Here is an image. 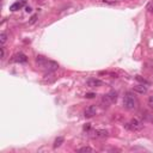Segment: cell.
Here are the masks:
<instances>
[{
	"label": "cell",
	"instance_id": "13",
	"mask_svg": "<svg viewBox=\"0 0 153 153\" xmlns=\"http://www.w3.org/2000/svg\"><path fill=\"white\" fill-rule=\"evenodd\" d=\"M79 152H89V153H92V152H94V149L91 148L90 146H85V147L79 148Z\"/></svg>",
	"mask_w": 153,
	"mask_h": 153
},
{
	"label": "cell",
	"instance_id": "9",
	"mask_svg": "<svg viewBox=\"0 0 153 153\" xmlns=\"http://www.w3.org/2000/svg\"><path fill=\"white\" fill-rule=\"evenodd\" d=\"M133 90H134V92H138V93H140V94H144V93L147 92V86L144 85V84H139V85L134 86Z\"/></svg>",
	"mask_w": 153,
	"mask_h": 153
},
{
	"label": "cell",
	"instance_id": "21",
	"mask_svg": "<svg viewBox=\"0 0 153 153\" xmlns=\"http://www.w3.org/2000/svg\"><path fill=\"white\" fill-rule=\"evenodd\" d=\"M25 11H26V12H31V9H30V7H26Z\"/></svg>",
	"mask_w": 153,
	"mask_h": 153
},
{
	"label": "cell",
	"instance_id": "18",
	"mask_svg": "<svg viewBox=\"0 0 153 153\" xmlns=\"http://www.w3.org/2000/svg\"><path fill=\"white\" fill-rule=\"evenodd\" d=\"M90 128H91V126H90V123H86V124L84 126V130H90Z\"/></svg>",
	"mask_w": 153,
	"mask_h": 153
},
{
	"label": "cell",
	"instance_id": "20",
	"mask_svg": "<svg viewBox=\"0 0 153 153\" xmlns=\"http://www.w3.org/2000/svg\"><path fill=\"white\" fill-rule=\"evenodd\" d=\"M148 10H149V12L153 13V3H151V4L148 5Z\"/></svg>",
	"mask_w": 153,
	"mask_h": 153
},
{
	"label": "cell",
	"instance_id": "17",
	"mask_svg": "<svg viewBox=\"0 0 153 153\" xmlns=\"http://www.w3.org/2000/svg\"><path fill=\"white\" fill-rule=\"evenodd\" d=\"M148 105L153 109V96H151V97L148 98Z\"/></svg>",
	"mask_w": 153,
	"mask_h": 153
},
{
	"label": "cell",
	"instance_id": "15",
	"mask_svg": "<svg viewBox=\"0 0 153 153\" xmlns=\"http://www.w3.org/2000/svg\"><path fill=\"white\" fill-rule=\"evenodd\" d=\"M85 97H86V98H93V97H96V93H93V92H89V93L85 94Z\"/></svg>",
	"mask_w": 153,
	"mask_h": 153
},
{
	"label": "cell",
	"instance_id": "1",
	"mask_svg": "<svg viewBox=\"0 0 153 153\" xmlns=\"http://www.w3.org/2000/svg\"><path fill=\"white\" fill-rule=\"evenodd\" d=\"M36 62L37 65L40 66L42 69L47 71V72H54L55 69L59 68V65H57L55 61H51V60H47L44 56L42 55H38L36 57Z\"/></svg>",
	"mask_w": 153,
	"mask_h": 153
},
{
	"label": "cell",
	"instance_id": "2",
	"mask_svg": "<svg viewBox=\"0 0 153 153\" xmlns=\"http://www.w3.org/2000/svg\"><path fill=\"white\" fill-rule=\"evenodd\" d=\"M123 107L127 110H137L139 108V101L137 96H134L132 92H127L123 97Z\"/></svg>",
	"mask_w": 153,
	"mask_h": 153
},
{
	"label": "cell",
	"instance_id": "3",
	"mask_svg": "<svg viewBox=\"0 0 153 153\" xmlns=\"http://www.w3.org/2000/svg\"><path fill=\"white\" fill-rule=\"evenodd\" d=\"M127 127H128L129 129H132V130H140V129H142L144 124H142V122L139 121L138 119H132L130 122L127 124Z\"/></svg>",
	"mask_w": 153,
	"mask_h": 153
},
{
	"label": "cell",
	"instance_id": "14",
	"mask_svg": "<svg viewBox=\"0 0 153 153\" xmlns=\"http://www.w3.org/2000/svg\"><path fill=\"white\" fill-rule=\"evenodd\" d=\"M137 80H139V82H141V83H142V84H145V85H148V82H147V80H145V79H142V78H141V76H139V75L137 76Z\"/></svg>",
	"mask_w": 153,
	"mask_h": 153
},
{
	"label": "cell",
	"instance_id": "8",
	"mask_svg": "<svg viewBox=\"0 0 153 153\" xmlns=\"http://www.w3.org/2000/svg\"><path fill=\"white\" fill-rule=\"evenodd\" d=\"M104 99H107L109 103H114V102H116V99H117V93L115 92V91H110L105 97H104Z\"/></svg>",
	"mask_w": 153,
	"mask_h": 153
},
{
	"label": "cell",
	"instance_id": "16",
	"mask_svg": "<svg viewBox=\"0 0 153 153\" xmlns=\"http://www.w3.org/2000/svg\"><path fill=\"white\" fill-rule=\"evenodd\" d=\"M0 50H1V60H4L5 59V48H4V46H1Z\"/></svg>",
	"mask_w": 153,
	"mask_h": 153
},
{
	"label": "cell",
	"instance_id": "12",
	"mask_svg": "<svg viewBox=\"0 0 153 153\" xmlns=\"http://www.w3.org/2000/svg\"><path fill=\"white\" fill-rule=\"evenodd\" d=\"M6 40H7V35H6L5 32H1V34H0V42H1V46L5 44Z\"/></svg>",
	"mask_w": 153,
	"mask_h": 153
},
{
	"label": "cell",
	"instance_id": "7",
	"mask_svg": "<svg viewBox=\"0 0 153 153\" xmlns=\"http://www.w3.org/2000/svg\"><path fill=\"white\" fill-rule=\"evenodd\" d=\"M12 61H13V62H26V61H28V57H26L25 54L19 53V54H16V55L12 57Z\"/></svg>",
	"mask_w": 153,
	"mask_h": 153
},
{
	"label": "cell",
	"instance_id": "10",
	"mask_svg": "<svg viewBox=\"0 0 153 153\" xmlns=\"http://www.w3.org/2000/svg\"><path fill=\"white\" fill-rule=\"evenodd\" d=\"M24 1H17V3H14V4H12L11 6H10V10L12 11V12H14V11H18V10H21L23 6H24Z\"/></svg>",
	"mask_w": 153,
	"mask_h": 153
},
{
	"label": "cell",
	"instance_id": "19",
	"mask_svg": "<svg viewBox=\"0 0 153 153\" xmlns=\"http://www.w3.org/2000/svg\"><path fill=\"white\" fill-rule=\"evenodd\" d=\"M36 18H37V16H32L31 21H30V24H32V23H35V22H36Z\"/></svg>",
	"mask_w": 153,
	"mask_h": 153
},
{
	"label": "cell",
	"instance_id": "6",
	"mask_svg": "<svg viewBox=\"0 0 153 153\" xmlns=\"http://www.w3.org/2000/svg\"><path fill=\"white\" fill-rule=\"evenodd\" d=\"M87 86L89 87H98V86H102L103 85V82L99 80V79H96V78H90L87 82H86Z\"/></svg>",
	"mask_w": 153,
	"mask_h": 153
},
{
	"label": "cell",
	"instance_id": "11",
	"mask_svg": "<svg viewBox=\"0 0 153 153\" xmlns=\"http://www.w3.org/2000/svg\"><path fill=\"white\" fill-rule=\"evenodd\" d=\"M64 141H65V139L62 138V137H59V138H56L55 139V141H54V148H57V147H60L62 144H64Z\"/></svg>",
	"mask_w": 153,
	"mask_h": 153
},
{
	"label": "cell",
	"instance_id": "5",
	"mask_svg": "<svg viewBox=\"0 0 153 153\" xmlns=\"http://www.w3.org/2000/svg\"><path fill=\"white\" fill-rule=\"evenodd\" d=\"M92 134H93V138L101 139V138H107L109 133H108V130H105V129H96V130L92 132Z\"/></svg>",
	"mask_w": 153,
	"mask_h": 153
},
{
	"label": "cell",
	"instance_id": "4",
	"mask_svg": "<svg viewBox=\"0 0 153 153\" xmlns=\"http://www.w3.org/2000/svg\"><path fill=\"white\" fill-rule=\"evenodd\" d=\"M96 112H97V107H96V105H90L84 111V116L87 117V119H91V117H93L96 115Z\"/></svg>",
	"mask_w": 153,
	"mask_h": 153
}]
</instances>
